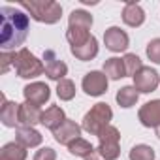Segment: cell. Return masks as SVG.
I'll return each mask as SVG.
<instances>
[{
    "label": "cell",
    "instance_id": "1",
    "mask_svg": "<svg viewBox=\"0 0 160 160\" xmlns=\"http://www.w3.org/2000/svg\"><path fill=\"white\" fill-rule=\"evenodd\" d=\"M0 45L2 51H13L15 47L23 45L28 30H30V19L25 12L13 6H2L0 8Z\"/></svg>",
    "mask_w": 160,
    "mask_h": 160
},
{
    "label": "cell",
    "instance_id": "2",
    "mask_svg": "<svg viewBox=\"0 0 160 160\" xmlns=\"http://www.w3.org/2000/svg\"><path fill=\"white\" fill-rule=\"evenodd\" d=\"M19 6L28 12V15L43 25H55L62 17V6L55 0H21Z\"/></svg>",
    "mask_w": 160,
    "mask_h": 160
},
{
    "label": "cell",
    "instance_id": "3",
    "mask_svg": "<svg viewBox=\"0 0 160 160\" xmlns=\"http://www.w3.org/2000/svg\"><path fill=\"white\" fill-rule=\"evenodd\" d=\"M111 119H113V109L109 108V104L98 102L91 108V111L85 113L81 121V128L91 136H100V132L111 124Z\"/></svg>",
    "mask_w": 160,
    "mask_h": 160
},
{
    "label": "cell",
    "instance_id": "4",
    "mask_svg": "<svg viewBox=\"0 0 160 160\" xmlns=\"http://www.w3.org/2000/svg\"><path fill=\"white\" fill-rule=\"evenodd\" d=\"M13 68L15 73L23 79H34L42 73H45L43 68V60H40L34 53H30L27 47H21L15 53V60H13Z\"/></svg>",
    "mask_w": 160,
    "mask_h": 160
},
{
    "label": "cell",
    "instance_id": "5",
    "mask_svg": "<svg viewBox=\"0 0 160 160\" xmlns=\"http://www.w3.org/2000/svg\"><path fill=\"white\" fill-rule=\"evenodd\" d=\"M98 154L104 160H117L121 156V132L117 126H106L98 136Z\"/></svg>",
    "mask_w": 160,
    "mask_h": 160
},
{
    "label": "cell",
    "instance_id": "6",
    "mask_svg": "<svg viewBox=\"0 0 160 160\" xmlns=\"http://www.w3.org/2000/svg\"><path fill=\"white\" fill-rule=\"evenodd\" d=\"M108 87H109V77L100 72V70H92L89 73L83 75V81H81V89L85 91V94L89 96H102L108 92Z\"/></svg>",
    "mask_w": 160,
    "mask_h": 160
},
{
    "label": "cell",
    "instance_id": "7",
    "mask_svg": "<svg viewBox=\"0 0 160 160\" xmlns=\"http://www.w3.org/2000/svg\"><path fill=\"white\" fill-rule=\"evenodd\" d=\"M43 68H45V75L51 81H62L68 75V66L62 58H58V55L53 49H45L43 51Z\"/></svg>",
    "mask_w": 160,
    "mask_h": 160
},
{
    "label": "cell",
    "instance_id": "8",
    "mask_svg": "<svg viewBox=\"0 0 160 160\" xmlns=\"http://www.w3.org/2000/svg\"><path fill=\"white\" fill-rule=\"evenodd\" d=\"M132 79H134V87L139 94H149V92L156 91L160 85V75L151 66H143Z\"/></svg>",
    "mask_w": 160,
    "mask_h": 160
},
{
    "label": "cell",
    "instance_id": "9",
    "mask_svg": "<svg viewBox=\"0 0 160 160\" xmlns=\"http://www.w3.org/2000/svg\"><path fill=\"white\" fill-rule=\"evenodd\" d=\"M104 45L111 53H122V51L128 49L130 38H128V34L121 27H109L104 32Z\"/></svg>",
    "mask_w": 160,
    "mask_h": 160
},
{
    "label": "cell",
    "instance_id": "10",
    "mask_svg": "<svg viewBox=\"0 0 160 160\" xmlns=\"http://www.w3.org/2000/svg\"><path fill=\"white\" fill-rule=\"evenodd\" d=\"M23 96H25V102H28V104L40 108V106H43V104L49 102V98H51V89H49L45 83H42V81H32V83H28V85L23 89Z\"/></svg>",
    "mask_w": 160,
    "mask_h": 160
},
{
    "label": "cell",
    "instance_id": "11",
    "mask_svg": "<svg viewBox=\"0 0 160 160\" xmlns=\"http://www.w3.org/2000/svg\"><path fill=\"white\" fill-rule=\"evenodd\" d=\"M138 119L145 128H158L160 126V100H151L143 104L138 111Z\"/></svg>",
    "mask_w": 160,
    "mask_h": 160
},
{
    "label": "cell",
    "instance_id": "12",
    "mask_svg": "<svg viewBox=\"0 0 160 160\" xmlns=\"http://www.w3.org/2000/svg\"><path fill=\"white\" fill-rule=\"evenodd\" d=\"M81 126H79L75 121H72V119H66L55 132H53V136H55V141L57 143H60V145H70L72 141H75L77 138H81Z\"/></svg>",
    "mask_w": 160,
    "mask_h": 160
},
{
    "label": "cell",
    "instance_id": "13",
    "mask_svg": "<svg viewBox=\"0 0 160 160\" xmlns=\"http://www.w3.org/2000/svg\"><path fill=\"white\" fill-rule=\"evenodd\" d=\"M15 141L19 145H23L25 149H32V147L42 145L43 136L34 126H17L15 128Z\"/></svg>",
    "mask_w": 160,
    "mask_h": 160
},
{
    "label": "cell",
    "instance_id": "14",
    "mask_svg": "<svg viewBox=\"0 0 160 160\" xmlns=\"http://www.w3.org/2000/svg\"><path fill=\"white\" fill-rule=\"evenodd\" d=\"M2 108H0V121L6 128H17L19 126V108L21 104L8 100L6 96H2Z\"/></svg>",
    "mask_w": 160,
    "mask_h": 160
},
{
    "label": "cell",
    "instance_id": "15",
    "mask_svg": "<svg viewBox=\"0 0 160 160\" xmlns=\"http://www.w3.org/2000/svg\"><path fill=\"white\" fill-rule=\"evenodd\" d=\"M122 23L126 27H132V28H138L145 23V12L143 8L138 4V2H126L124 8H122Z\"/></svg>",
    "mask_w": 160,
    "mask_h": 160
},
{
    "label": "cell",
    "instance_id": "16",
    "mask_svg": "<svg viewBox=\"0 0 160 160\" xmlns=\"http://www.w3.org/2000/svg\"><path fill=\"white\" fill-rule=\"evenodd\" d=\"M66 119H68V117H66V113H64V109H62L60 106H49V108L42 113V122H40V124H43L47 130L55 132Z\"/></svg>",
    "mask_w": 160,
    "mask_h": 160
},
{
    "label": "cell",
    "instance_id": "17",
    "mask_svg": "<svg viewBox=\"0 0 160 160\" xmlns=\"http://www.w3.org/2000/svg\"><path fill=\"white\" fill-rule=\"evenodd\" d=\"M42 109L28 104V102H23L21 108H19V126H36L38 122H42Z\"/></svg>",
    "mask_w": 160,
    "mask_h": 160
},
{
    "label": "cell",
    "instance_id": "18",
    "mask_svg": "<svg viewBox=\"0 0 160 160\" xmlns=\"http://www.w3.org/2000/svg\"><path fill=\"white\" fill-rule=\"evenodd\" d=\"M70 53H72L77 60L89 62V60H92V58L98 55V40H96L94 36H91L83 45H79V47H70Z\"/></svg>",
    "mask_w": 160,
    "mask_h": 160
},
{
    "label": "cell",
    "instance_id": "19",
    "mask_svg": "<svg viewBox=\"0 0 160 160\" xmlns=\"http://www.w3.org/2000/svg\"><path fill=\"white\" fill-rule=\"evenodd\" d=\"M109 79L119 81V79L126 77V68H124V60L121 57H111L104 60V70H102Z\"/></svg>",
    "mask_w": 160,
    "mask_h": 160
},
{
    "label": "cell",
    "instance_id": "20",
    "mask_svg": "<svg viewBox=\"0 0 160 160\" xmlns=\"http://www.w3.org/2000/svg\"><path fill=\"white\" fill-rule=\"evenodd\" d=\"M94 19L87 10H73L68 17V27L70 28H81V30H91Z\"/></svg>",
    "mask_w": 160,
    "mask_h": 160
},
{
    "label": "cell",
    "instance_id": "21",
    "mask_svg": "<svg viewBox=\"0 0 160 160\" xmlns=\"http://www.w3.org/2000/svg\"><path fill=\"white\" fill-rule=\"evenodd\" d=\"M115 100H117V104H119L122 109H128V108H132V106L138 104V100H139V92L136 91L134 85H126V87H122V89L117 91Z\"/></svg>",
    "mask_w": 160,
    "mask_h": 160
},
{
    "label": "cell",
    "instance_id": "22",
    "mask_svg": "<svg viewBox=\"0 0 160 160\" xmlns=\"http://www.w3.org/2000/svg\"><path fill=\"white\" fill-rule=\"evenodd\" d=\"M68 151H70V154L79 156V158H83V160H87L89 156H92L96 152V149L92 147V143L87 141V139H83V138H77L75 141H72L68 145Z\"/></svg>",
    "mask_w": 160,
    "mask_h": 160
},
{
    "label": "cell",
    "instance_id": "23",
    "mask_svg": "<svg viewBox=\"0 0 160 160\" xmlns=\"http://www.w3.org/2000/svg\"><path fill=\"white\" fill-rule=\"evenodd\" d=\"M0 160H27V149L17 141H10L0 149Z\"/></svg>",
    "mask_w": 160,
    "mask_h": 160
},
{
    "label": "cell",
    "instance_id": "24",
    "mask_svg": "<svg viewBox=\"0 0 160 160\" xmlns=\"http://www.w3.org/2000/svg\"><path fill=\"white\" fill-rule=\"evenodd\" d=\"M130 160H154L156 158V152L151 145H145V143H139V145H134L130 149V154H128Z\"/></svg>",
    "mask_w": 160,
    "mask_h": 160
},
{
    "label": "cell",
    "instance_id": "25",
    "mask_svg": "<svg viewBox=\"0 0 160 160\" xmlns=\"http://www.w3.org/2000/svg\"><path fill=\"white\" fill-rule=\"evenodd\" d=\"M91 30H81V28H70L66 30V40L70 43V47H79V45H83L89 38H91Z\"/></svg>",
    "mask_w": 160,
    "mask_h": 160
},
{
    "label": "cell",
    "instance_id": "26",
    "mask_svg": "<svg viewBox=\"0 0 160 160\" xmlns=\"http://www.w3.org/2000/svg\"><path fill=\"white\" fill-rule=\"evenodd\" d=\"M57 96L62 100V102H70L73 100L75 96V83L72 81V79H62V81L57 83Z\"/></svg>",
    "mask_w": 160,
    "mask_h": 160
},
{
    "label": "cell",
    "instance_id": "27",
    "mask_svg": "<svg viewBox=\"0 0 160 160\" xmlns=\"http://www.w3.org/2000/svg\"><path fill=\"white\" fill-rule=\"evenodd\" d=\"M122 60H124L126 75H130V77H134V75L143 68V62H141V58H139L136 53H126V55L122 57Z\"/></svg>",
    "mask_w": 160,
    "mask_h": 160
},
{
    "label": "cell",
    "instance_id": "28",
    "mask_svg": "<svg viewBox=\"0 0 160 160\" xmlns=\"http://www.w3.org/2000/svg\"><path fill=\"white\" fill-rule=\"evenodd\" d=\"M147 58L154 64H160V38H152L149 43H147Z\"/></svg>",
    "mask_w": 160,
    "mask_h": 160
},
{
    "label": "cell",
    "instance_id": "29",
    "mask_svg": "<svg viewBox=\"0 0 160 160\" xmlns=\"http://www.w3.org/2000/svg\"><path fill=\"white\" fill-rule=\"evenodd\" d=\"M15 53H17V51H2V53H0V64H2V73H6V72L10 70V66H13Z\"/></svg>",
    "mask_w": 160,
    "mask_h": 160
},
{
    "label": "cell",
    "instance_id": "30",
    "mask_svg": "<svg viewBox=\"0 0 160 160\" xmlns=\"http://www.w3.org/2000/svg\"><path fill=\"white\" fill-rule=\"evenodd\" d=\"M32 160H57V151L51 147H42L34 152Z\"/></svg>",
    "mask_w": 160,
    "mask_h": 160
},
{
    "label": "cell",
    "instance_id": "31",
    "mask_svg": "<svg viewBox=\"0 0 160 160\" xmlns=\"http://www.w3.org/2000/svg\"><path fill=\"white\" fill-rule=\"evenodd\" d=\"M154 132H156V138L160 139V126H158V128H154Z\"/></svg>",
    "mask_w": 160,
    "mask_h": 160
}]
</instances>
